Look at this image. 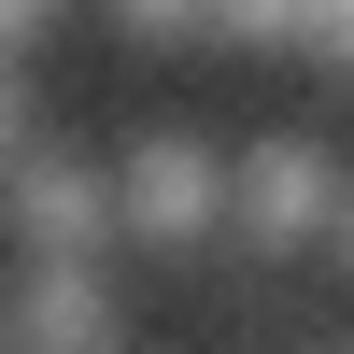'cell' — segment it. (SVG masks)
<instances>
[{"instance_id": "cell-1", "label": "cell", "mask_w": 354, "mask_h": 354, "mask_svg": "<svg viewBox=\"0 0 354 354\" xmlns=\"http://www.w3.org/2000/svg\"><path fill=\"white\" fill-rule=\"evenodd\" d=\"M354 213V156L312 128H255L241 142V198H227V241L255 255V270H283V255H326Z\"/></svg>"}, {"instance_id": "cell-2", "label": "cell", "mask_w": 354, "mask_h": 354, "mask_svg": "<svg viewBox=\"0 0 354 354\" xmlns=\"http://www.w3.org/2000/svg\"><path fill=\"white\" fill-rule=\"evenodd\" d=\"M0 227H15V270H113V241H128V185H113L100 142H43V156L0 185Z\"/></svg>"}, {"instance_id": "cell-3", "label": "cell", "mask_w": 354, "mask_h": 354, "mask_svg": "<svg viewBox=\"0 0 354 354\" xmlns=\"http://www.w3.org/2000/svg\"><path fill=\"white\" fill-rule=\"evenodd\" d=\"M113 185H128V255H198V241H227V198H241V142L142 128V142H113Z\"/></svg>"}, {"instance_id": "cell-4", "label": "cell", "mask_w": 354, "mask_h": 354, "mask_svg": "<svg viewBox=\"0 0 354 354\" xmlns=\"http://www.w3.org/2000/svg\"><path fill=\"white\" fill-rule=\"evenodd\" d=\"M0 312H15V354H128L113 340V270H15Z\"/></svg>"}, {"instance_id": "cell-5", "label": "cell", "mask_w": 354, "mask_h": 354, "mask_svg": "<svg viewBox=\"0 0 354 354\" xmlns=\"http://www.w3.org/2000/svg\"><path fill=\"white\" fill-rule=\"evenodd\" d=\"M28 156H43V85H28V71H0V185H15Z\"/></svg>"}, {"instance_id": "cell-6", "label": "cell", "mask_w": 354, "mask_h": 354, "mask_svg": "<svg viewBox=\"0 0 354 354\" xmlns=\"http://www.w3.org/2000/svg\"><path fill=\"white\" fill-rule=\"evenodd\" d=\"M326 270H340V283H354V213H340V241H326Z\"/></svg>"}, {"instance_id": "cell-7", "label": "cell", "mask_w": 354, "mask_h": 354, "mask_svg": "<svg viewBox=\"0 0 354 354\" xmlns=\"http://www.w3.org/2000/svg\"><path fill=\"white\" fill-rule=\"evenodd\" d=\"M298 354H354V340H298Z\"/></svg>"}, {"instance_id": "cell-8", "label": "cell", "mask_w": 354, "mask_h": 354, "mask_svg": "<svg viewBox=\"0 0 354 354\" xmlns=\"http://www.w3.org/2000/svg\"><path fill=\"white\" fill-rule=\"evenodd\" d=\"M0 354H15V312H0Z\"/></svg>"}]
</instances>
